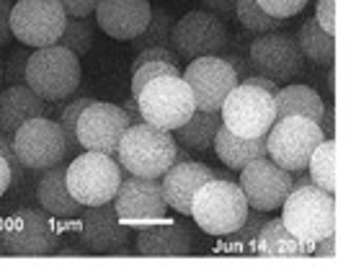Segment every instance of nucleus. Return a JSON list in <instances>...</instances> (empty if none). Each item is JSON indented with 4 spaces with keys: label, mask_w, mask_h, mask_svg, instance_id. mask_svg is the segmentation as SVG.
Wrapping results in <instances>:
<instances>
[{
    "label": "nucleus",
    "mask_w": 356,
    "mask_h": 271,
    "mask_svg": "<svg viewBox=\"0 0 356 271\" xmlns=\"http://www.w3.org/2000/svg\"><path fill=\"white\" fill-rule=\"evenodd\" d=\"M83 81L81 57L60 44L39 47L29 54L24 83L42 101H65L78 90Z\"/></svg>",
    "instance_id": "f257e3e1"
},
{
    "label": "nucleus",
    "mask_w": 356,
    "mask_h": 271,
    "mask_svg": "<svg viewBox=\"0 0 356 271\" xmlns=\"http://www.w3.org/2000/svg\"><path fill=\"white\" fill-rule=\"evenodd\" d=\"M173 153H176L173 135L143 122V124H132L124 132L116 150V163L122 165V171L132 176L161 179L173 165Z\"/></svg>",
    "instance_id": "f03ea898"
},
{
    "label": "nucleus",
    "mask_w": 356,
    "mask_h": 271,
    "mask_svg": "<svg viewBox=\"0 0 356 271\" xmlns=\"http://www.w3.org/2000/svg\"><path fill=\"white\" fill-rule=\"evenodd\" d=\"M248 209L238 181L209 179L191 199V217L196 220V225L214 238H225L232 230H238Z\"/></svg>",
    "instance_id": "7ed1b4c3"
},
{
    "label": "nucleus",
    "mask_w": 356,
    "mask_h": 271,
    "mask_svg": "<svg viewBox=\"0 0 356 271\" xmlns=\"http://www.w3.org/2000/svg\"><path fill=\"white\" fill-rule=\"evenodd\" d=\"M279 209H282V222L286 225V230L300 243L307 245V253L312 243L336 233V199L318 186L289 191V197Z\"/></svg>",
    "instance_id": "20e7f679"
},
{
    "label": "nucleus",
    "mask_w": 356,
    "mask_h": 271,
    "mask_svg": "<svg viewBox=\"0 0 356 271\" xmlns=\"http://www.w3.org/2000/svg\"><path fill=\"white\" fill-rule=\"evenodd\" d=\"M65 183L72 199L83 207L106 204L122 183V165L111 155L83 150L72 158L70 165H65Z\"/></svg>",
    "instance_id": "39448f33"
},
{
    "label": "nucleus",
    "mask_w": 356,
    "mask_h": 271,
    "mask_svg": "<svg viewBox=\"0 0 356 271\" xmlns=\"http://www.w3.org/2000/svg\"><path fill=\"white\" fill-rule=\"evenodd\" d=\"M137 106H140L143 122L165 132H173L196 111L191 88L181 75H163L150 81L140 90Z\"/></svg>",
    "instance_id": "423d86ee"
},
{
    "label": "nucleus",
    "mask_w": 356,
    "mask_h": 271,
    "mask_svg": "<svg viewBox=\"0 0 356 271\" xmlns=\"http://www.w3.org/2000/svg\"><path fill=\"white\" fill-rule=\"evenodd\" d=\"M321 126L305 117L276 119L266 132V155L284 171H307L312 150L323 142Z\"/></svg>",
    "instance_id": "0eeeda50"
},
{
    "label": "nucleus",
    "mask_w": 356,
    "mask_h": 271,
    "mask_svg": "<svg viewBox=\"0 0 356 271\" xmlns=\"http://www.w3.org/2000/svg\"><path fill=\"white\" fill-rule=\"evenodd\" d=\"M10 140H13L18 161L26 171L42 173L52 165L65 163V155H67V140H65L63 126L49 117H36L24 122L10 135Z\"/></svg>",
    "instance_id": "6e6552de"
},
{
    "label": "nucleus",
    "mask_w": 356,
    "mask_h": 271,
    "mask_svg": "<svg viewBox=\"0 0 356 271\" xmlns=\"http://www.w3.org/2000/svg\"><path fill=\"white\" fill-rule=\"evenodd\" d=\"M227 44H230L227 21L209 10H191L184 18H176L170 31V49L188 63L196 57L222 54Z\"/></svg>",
    "instance_id": "1a4fd4ad"
},
{
    "label": "nucleus",
    "mask_w": 356,
    "mask_h": 271,
    "mask_svg": "<svg viewBox=\"0 0 356 271\" xmlns=\"http://www.w3.org/2000/svg\"><path fill=\"white\" fill-rule=\"evenodd\" d=\"M222 126L238 137H266L271 124L276 122L274 96L253 85L238 83L227 93L222 108Z\"/></svg>",
    "instance_id": "9d476101"
},
{
    "label": "nucleus",
    "mask_w": 356,
    "mask_h": 271,
    "mask_svg": "<svg viewBox=\"0 0 356 271\" xmlns=\"http://www.w3.org/2000/svg\"><path fill=\"white\" fill-rule=\"evenodd\" d=\"M0 243L8 256H52L57 253V230L47 212L18 207L3 222Z\"/></svg>",
    "instance_id": "9b49d317"
},
{
    "label": "nucleus",
    "mask_w": 356,
    "mask_h": 271,
    "mask_svg": "<svg viewBox=\"0 0 356 271\" xmlns=\"http://www.w3.org/2000/svg\"><path fill=\"white\" fill-rule=\"evenodd\" d=\"M65 24L67 16L57 0H16L10 8V34L31 49L57 44Z\"/></svg>",
    "instance_id": "f8f14e48"
},
{
    "label": "nucleus",
    "mask_w": 356,
    "mask_h": 271,
    "mask_svg": "<svg viewBox=\"0 0 356 271\" xmlns=\"http://www.w3.org/2000/svg\"><path fill=\"white\" fill-rule=\"evenodd\" d=\"M248 63L253 72L274 83H292L305 70V57L300 52L297 36L289 31H268L250 42Z\"/></svg>",
    "instance_id": "ddd939ff"
},
{
    "label": "nucleus",
    "mask_w": 356,
    "mask_h": 271,
    "mask_svg": "<svg viewBox=\"0 0 356 271\" xmlns=\"http://www.w3.org/2000/svg\"><path fill=\"white\" fill-rule=\"evenodd\" d=\"M129 126H132V122L122 106L108 104V101H93L81 111L75 135H78L81 150H93V153L116 158L119 142Z\"/></svg>",
    "instance_id": "4468645a"
},
{
    "label": "nucleus",
    "mask_w": 356,
    "mask_h": 271,
    "mask_svg": "<svg viewBox=\"0 0 356 271\" xmlns=\"http://www.w3.org/2000/svg\"><path fill=\"white\" fill-rule=\"evenodd\" d=\"M238 173H241L238 186L245 194L248 207L266 212V215L282 207L292 191V173L284 171L282 165H276L268 155L245 163Z\"/></svg>",
    "instance_id": "2eb2a0df"
},
{
    "label": "nucleus",
    "mask_w": 356,
    "mask_h": 271,
    "mask_svg": "<svg viewBox=\"0 0 356 271\" xmlns=\"http://www.w3.org/2000/svg\"><path fill=\"white\" fill-rule=\"evenodd\" d=\"M181 78L191 88L194 106L199 111H220L225 99H227V93L238 85L235 70L225 63L220 54L191 60L186 65V70L181 72Z\"/></svg>",
    "instance_id": "dca6fc26"
},
{
    "label": "nucleus",
    "mask_w": 356,
    "mask_h": 271,
    "mask_svg": "<svg viewBox=\"0 0 356 271\" xmlns=\"http://www.w3.org/2000/svg\"><path fill=\"white\" fill-rule=\"evenodd\" d=\"M111 204L122 222L161 220L168 212L161 179H143V176H132V173L122 179Z\"/></svg>",
    "instance_id": "f3484780"
},
{
    "label": "nucleus",
    "mask_w": 356,
    "mask_h": 271,
    "mask_svg": "<svg viewBox=\"0 0 356 271\" xmlns=\"http://www.w3.org/2000/svg\"><path fill=\"white\" fill-rule=\"evenodd\" d=\"M81 243L86 253L96 256H119L127 253L129 245V230L122 225L111 202L93 204L81 212Z\"/></svg>",
    "instance_id": "a211bd4d"
},
{
    "label": "nucleus",
    "mask_w": 356,
    "mask_h": 271,
    "mask_svg": "<svg viewBox=\"0 0 356 271\" xmlns=\"http://www.w3.org/2000/svg\"><path fill=\"white\" fill-rule=\"evenodd\" d=\"M96 26L111 39L129 42L140 34L150 21L152 6L150 0H98L96 6Z\"/></svg>",
    "instance_id": "6ab92c4d"
},
{
    "label": "nucleus",
    "mask_w": 356,
    "mask_h": 271,
    "mask_svg": "<svg viewBox=\"0 0 356 271\" xmlns=\"http://www.w3.org/2000/svg\"><path fill=\"white\" fill-rule=\"evenodd\" d=\"M214 179V171L209 165L199 161H184L173 163L168 171L161 176L163 183V197L170 209H176L181 215H191V199L204 186L207 181Z\"/></svg>",
    "instance_id": "aec40b11"
},
{
    "label": "nucleus",
    "mask_w": 356,
    "mask_h": 271,
    "mask_svg": "<svg viewBox=\"0 0 356 271\" xmlns=\"http://www.w3.org/2000/svg\"><path fill=\"white\" fill-rule=\"evenodd\" d=\"M49 104L42 101L26 83L21 85H8L0 93V132L13 135L18 126L36 117H47Z\"/></svg>",
    "instance_id": "412c9836"
},
{
    "label": "nucleus",
    "mask_w": 356,
    "mask_h": 271,
    "mask_svg": "<svg viewBox=\"0 0 356 271\" xmlns=\"http://www.w3.org/2000/svg\"><path fill=\"white\" fill-rule=\"evenodd\" d=\"M36 202L42 212L52 217H60V220H72V217H81L83 204L75 202L65 183V163L60 165H52L42 171L39 176V183H36Z\"/></svg>",
    "instance_id": "4be33fe9"
},
{
    "label": "nucleus",
    "mask_w": 356,
    "mask_h": 271,
    "mask_svg": "<svg viewBox=\"0 0 356 271\" xmlns=\"http://www.w3.org/2000/svg\"><path fill=\"white\" fill-rule=\"evenodd\" d=\"M134 248L140 256H188L194 238L181 225H155L137 233Z\"/></svg>",
    "instance_id": "5701e85b"
},
{
    "label": "nucleus",
    "mask_w": 356,
    "mask_h": 271,
    "mask_svg": "<svg viewBox=\"0 0 356 271\" xmlns=\"http://www.w3.org/2000/svg\"><path fill=\"white\" fill-rule=\"evenodd\" d=\"M212 150L230 171H241L245 163L266 155V137H238L230 129L220 126Z\"/></svg>",
    "instance_id": "b1692460"
},
{
    "label": "nucleus",
    "mask_w": 356,
    "mask_h": 271,
    "mask_svg": "<svg viewBox=\"0 0 356 271\" xmlns=\"http://www.w3.org/2000/svg\"><path fill=\"white\" fill-rule=\"evenodd\" d=\"M253 253L271 256V258H302V256H307V245L300 243V240L286 230V225L282 222V217H274V220H266V222L261 225Z\"/></svg>",
    "instance_id": "393cba45"
},
{
    "label": "nucleus",
    "mask_w": 356,
    "mask_h": 271,
    "mask_svg": "<svg viewBox=\"0 0 356 271\" xmlns=\"http://www.w3.org/2000/svg\"><path fill=\"white\" fill-rule=\"evenodd\" d=\"M222 126V117L220 111H199L196 108L194 114L184 122L181 126H176L170 135L178 145H184L194 153H207L212 150L214 137H217V129Z\"/></svg>",
    "instance_id": "a878e982"
},
{
    "label": "nucleus",
    "mask_w": 356,
    "mask_h": 271,
    "mask_svg": "<svg viewBox=\"0 0 356 271\" xmlns=\"http://www.w3.org/2000/svg\"><path fill=\"white\" fill-rule=\"evenodd\" d=\"M276 119L282 117H305L310 122H321L323 114V99L321 93L310 85H286L279 88L274 96Z\"/></svg>",
    "instance_id": "bb28decb"
},
{
    "label": "nucleus",
    "mask_w": 356,
    "mask_h": 271,
    "mask_svg": "<svg viewBox=\"0 0 356 271\" xmlns=\"http://www.w3.org/2000/svg\"><path fill=\"white\" fill-rule=\"evenodd\" d=\"M297 44L305 60L315 65H333L336 60V36L325 34L315 18H307L297 31Z\"/></svg>",
    "instance_id": "cd10ccee"
},
{
    "label": "nucleus",
    "mask_w": 356,
    "mask_h": 271,
    "mask_svg": "<svg viewBox=\"0 0 356 271\" xmlns=\"http://www.w3.org/2000/svg\"><path fill=\"white\" fill-rule=\"evenodd\" d=\"M307 173L318 189L328 191V194L336 191V140L333 137L323 140L312 150L310 161H307Z\"/></svg>",
    "instance_id": "c85d7f7f"
},
{
    "label": "nucleus",
    "mask_w": 356,
    "mask_h": 271,
    "mask_svg": "<svg viewBox=\"0 0 356 271\" xmlns=\"http://www.w3.org/2000/svg\"><path fill=\"white\" fill-rule=\"evenodd\" d=\"M173 24H176V18H173V13L168 8H152L147 26L134 36V39H129L132 49L140 52V49H147V47H170Z\"/></svg>",
    "instance_id": "c756f323"
},
{
    "label": "nucleus",
    "mask_w": 356,
    "mask_h": 271,
    "mask_svg": "<svg viewBox=\"0 0 356 271\" xmlns=\"http://www.w3.org/2000/svg\"><path fill=\"white\" fill-rule=\"evenodd\" d=\"M96 21L90 16L86 18H67V24H65V31L60 36V42L57 44L65 47V49H70L75 57H86L90 52V47H93V36H96Z\"/></svg>",
    "instance_id": "7c9ffc66"
},
{
    "label": "nucleus",
    "mask_w": 356,
    "mask_h": 271,
    "mask_svg": "<svg viewBox=\"0 0 356 271\" xmlns=\"http://www.w3.org/2000/svg\"><path fill=\"white\" fill-rule=\"evenodd\" d=\"M235 21H241V26L256 34H268V31H282L286 21L284 18L268 16L256 0H238L235 3Z\"/></svg>",
    "instance_id": "2f4dec72"
},
{
    "label": "nucleus",
    "mask_w": 356,
    "mask_h": 271,
    "mask_svg": "<svg viewBox=\"0 0 356 271\" xmlns=\"http://www.w3.org/2000/svg\"><path fill=\"white\" fill-rule=\"evenodd\" d=\"M96 99H90V96H81V99L70 101V104H65L63 111H60V126H63L65 132V140H67V155H65V161H72L75 155L81 153V145H78V135H75V126H78V119H81V111L88 104H93Z\"/></svg>",
    "instance_id": "473e14b6"
},
{
    "label": "nucleus",
    "mask_w": 356,
    "mask_h": 271,
    "mask_svg": "<svg viewBox=\"0 0 356 271\" xmlns=\"http://www.w3.org/2000/svg\"><path fill=\"white\" fill-rule=\"evenodd\" d=\"M264 222H266V212L248 209V215H245V220H243V225L238 227V230H232L230 235H225V238H227V245H230V248H238V251L253 253V248H256V238H259V230Z\"/></svg>",
    "instance_id": "72a5a7b5"
},
{
    "label": "nucleus",
    "mask_w": 356,
    "mask_h": 271,
    "mask_svg": "<svg viewBox=\"0 0 356 271\" xmlns=\"http://www.w3.org/2000/svg\"><path fill=\"white\" fill-rule=\"evenodd\" d=\"M163 75H181V67L158 60V63H145V65H140L137 70H132V99L140 96V90H143L147 83L155 81V78H163Z\"/></svg>",
    "instance_id": "f704fd0d"
},
{
    "label": "nucleus",
    "mask_w": 356,
    "mask_h": 271,
    "mask_svg": "<svg viewBox=\"0 0 356 271\" xmlns=\"http://www.w3.org/2000/svg\"><path fill=\"white\" fill-rule=\"evenodd\" d=\"M29 49H13L8 57V63H3V83L8 85H21L24 75H26V63H29Z\"/></svg>",
    "instance_id": "c9c22d12"
},
{
    "label": "nucleus",
    "mask_w": 356,
    "mask_h": 271,
    "mask_svg": "<svg viewBox=\"0 0 356 271\" xmlns=\"http://www.w3.org/2000/svg\"><path fill=\"white\" fill-rule=\"evenodd\" d=\"M268 16L274 18H292L307 8L310 0H256Z\"/></svg>",
    "instance_id": "e433bc0d"
},
{
    "label": "nucleus",
    "mask_w": 356,
    "mask_h": 271,
    "mask_svg": "<svg viewBox=\"0 0 356 271\" xmlns=\"http://www.w3.org/2000/svg\"><path fill=\"white\" fill-rule=\"evenodd\" d=\"M0 155H3V158L8 161V165H10V186L24 183L29 171L21 165V161H18L16 150H13V140H10V135H3V132H0Z\"/></svg>",
    "instance_id": "4c0bfd02"
},
{
    "label": "nucleus",
    "mask_w": 356,
    "mask_h": 271,
    "mask_svg": "<svg viewBox=\"0 0 356 271\" xmlns=\"http://www.w3.org/2000/svg\"><path fill=\"white\" fill-rule=\"evenodd\" d=\"M170 63V65H178L181 63V57H178L170 47H147V49H140V52H134V63H132V70H137L140 65L145 63Z\"/></svg>",
    "instance_id": "58836bf2"
},
{
    "label": "nucleus",
    "mask_w": 356,
    "mask_h": 271,
    "mask_svg": "<svg viewBox=\"0 0 356 271\" xmlns=\"http://www.w3.org/2000/svg\"><path fill=\"white\" fill-rule=\"evenodd\" d=\"M315 21L325 34L336 36V0H315Z\"/></svg>",
    "instance_id": "ea45409f"
},
{
    "label": "nucleus",
    "mask_w": 356,
    "mask_h": 271,
    "mask_svg": "<svg viewBox=\"0 0 356 271\" xmlns=\"http://www.w3.org/2000/svg\"><path fill=\"white\" fill-rule=\"evenodd\" d=\"M67 18H86L96 10L98 0H57Z\"/></svg>",
    "instance_id": "a19ab883"
},
{
    "label": "nucleus",
    "mask_w": 356,
    "mask_h": 271,
    "mask_svg": "<svg viewBox=\"0 0 356 271\" xmlns=\"http://www.w3.org/2000/svg\"><path fill=\"white\" fill-rule=\"evenodd\" d=\"M10 8H13V0H0V49L13 42V34H10Z\"/></svg>",
    "instance_id": "79ce46f5"
},
{
    "label": "nucleus",
    "mask_w": 356,
    "mask_h": 271,
    "mask_svg": "<svg viewBox=\"0 0 356 271\" xmlns=\"http://www.w3.org/2000/svg\"><path fill=\"white\" fill-rule=\"evenodd\" d=\"M235 3H238V0H202L204 10L220 16L222 21H232V18H235Z\"/></svg>",
    "instance_id": "37998d69"
},
{
    "label": "nucleus",
    "mask_w": 356,
    "mask_h": 271,
    "mask_svg": "<svg viewBox=\"0 0 356 271\" xmlns=\"http://www.w3.org/2000/svg\"><path fill=\"white\" fill-rule=\"evenodd\" d=\"M310 256L315 258H333L336 256V233L333 235H325L323 240L310 245Z\"/></svg>",
    "instance_id": "c03bdc74"
},
{
    "label": "nucleus",
    "mask_w": 356,
    "mask_h": 271,
    "mask_svg": "<svg viewBox=\"0 0 356 271\" xmlns=\"http://www.w3.org/2000/svg\"><path fill=\"white\" fill-rule=\"evenodd\" d=\"M220 57H222L225 63L230 65L232 70H235V75H238V83L243 81V78H245V75H250V72H253V67H250V63L248 60H245V57H243V54H220Z\"/></svg>",
    "instance_id": "a18cd8bd"
},
{
    "label": "nucleus",
    "mask_w": 356,
    "mask_h": 271,
    "mask_svg": "<svg viewBox=\"0 0 356 271\" xmlns=\"http://www.w3.org/2000/svg\"><path fill=\"white\" fill-rule=\"evenodd\" d=\"M241 83H243V85H253V88L266 90V93H271V96H276V90H279V83L268 81V78H264V75H259V72H250V75H245Z\"/></svg>",
    "instance_id": "49530a36"
},
{
    "label": "nucleus",
    "mask_w": 356,
    "mask_h": 271,
    "mask_svg": "<svg viewBox=\"0 0 356 271\" xmlns=\"http://www.w3.org/2000/svg\"><path fill=\"white\" fill-rule=\"evenodd\" d=\"M318 126H321V132L325 140H330L333 137V129H336V124H333V104H323V114H321V122H318Z\"/></svg>",
    "instance_id": "de8ad7c7"
},
{
    "label": "nucleus",
    "mask_w": 356,
    "mask_h": 271,
    "mask_svg": "<svg viewBox=\"0 0 356 271\" xmlns=\"http://www.w3.org/2000/svg\"><path fill=\"white\" fill-rule=\"evenodd\" d=\"M10 189V165L8 161L0 155V197Z\"/></svg>",
    "instance_id": "09e8293b"
},
{
    "label": "nucleus",
    "mask_w": 356,
    "mask_h": 271,
    "mask_svg": "<svg viewBox=\"0 0 356 271\" xmlns=\"http://www.w3.org/2000/svg\"><path fill=\"white\" fill-rule=\"evenodd\" d=\"M127 111V117H129V122L132 124H143V114H140V106H137V99H127L124 106H122Z\"/></svg>",
    "instance_id": "8fccbe9b"
},
{
    "label": "nucleus",
    "mask_w": 356,
    "mask_h": 271,
    "mask_svg": "<svg viewBox=\"0 0 356 271\" xmlns=\"http://www.w3.org/2000/svg\"><path fill=\"white\" fill-rule=\"evenodd\" d=\"M307 186H315V183H312V179H310V173H307V171H297V173H292V191H297V189H307Z\"/></svg>",
    "instance_id": "3c124183"
},
{
    "label": "nucleus",
    "mask_w": 356,
    "mask_h": 271,
    "mask_svg": "<svg viewBox=\"0 0 356 271\" xmlns=\"http://www.w3.org/2000/svg\"><path fill=\"white\" fill-rule=\"evenodd\" d=\"M0 85H3V60H0Z\"/></svg>",
    "instance_id": "603ef678"
},
{
    "label": "nucleus",
    "mask_w": 356,
    "mask_h": 271,
    "mask_svg": "<svg viewBox=\"0 0 356 271\" xmlns=\"http://www.w3.org/2000/svg\"><path fill=\"white\" fill-rule=\"evenodd\" d=\"M0 253H3V243H0Z\"/></svg>",
    "instance_id": "864d4df0"
}]
</instances>
